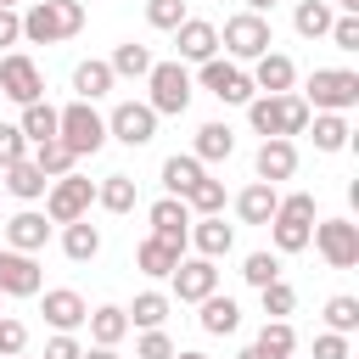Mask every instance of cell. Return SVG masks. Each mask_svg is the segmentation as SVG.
I'll list each match as a JSON object with an SVG mask.
<instances>
[{
	"label": "cell",
	"mask_w": 359,
	"mask_h": 359,
	"mask_svg": "<svg viewBox=\"0 0 359 359\" xmlns=\"http://www.w3.org/2000/svg\"><path fill=\"white\" fill-rule=\"evenodd\" d=\"M353 348H348V337L342 331H320L314 337V359H348Z\"/></svg>",
	"instance_id": "obj_48"
},
{
	"label": "cell",
	"mask_w": 359,
	"mask_h": 359,
	"mask_svg": "<svg viewBox=\"0 0 359 359\" xmlns=\"http://www.w3.org/2000/svg\"><path fill=\"white\" fill-rule=\"evenodd\" d=\"M348 359H353V353H348Z\"/></svg>",
	"instance_id": "obj_58"
},
{
	"label": "cell",
	"mask_w": 359,
	"mask_h": 359,
	"mask_svg": "<svg viewBox=\"0 0 359 359\" xmlns=\"http://www.w3.org/2000/svg\"><path fill=\"white\" fill-rule=\"evenodd\" d=\"M230 151H236V129L230 123H202L196 129V146H191L196 163H230Z\"/></svg>",
	"instance_id": "obj_26"
},
{
	"label": "cell",
	"mask_w": 359,
	"mask_h": 359,
	"mask_svg": "<svg viewBox=\"0 0 359 359\" xmlns=\"http://www.w3.org/2000/svg\"><path fill=\"white\" fill-rule=\"evenodd\" d=\"M79 353H84V348H79L73 331H56V337L45 342V359H79Z\"/></svg>",
	"instance_id": "obj_49"
},
{
	"label": "cell",
	"mask_w": 359,
	"mask_h": 359,
	"mask_svg": "<svg viewBox=\"0 0 359 359\" xmlns=\"http://www.w3.org/2000/svg\"><path fill=\"white\" fill-rule=\"evenodd\" d=\"M303 101H309V112H348V107H359V73L353 67H314L303 84Z\"/></svg>",
	"instance_id": "obj_6"
},
{
	"label": "cell",
	"mask_w": 359,
	"mask_h": 359,
	"mask_svg": "<svg viewBox=\"0 0 359 359\" xmlns=\"http://www.w3.org/2000/svg\"><path fill=\"white\" fill-rule=\"evenodd\" d=\"M11 359H28V353H11Z\"/></svg>",
	"instance_id": "obj_57"
},
{
	"label": "cell",
	"mask_w": 359,
	"mask_h": 359,
	"mask_svg": "<svg viewBox=\"0 0 359 359\" xmlns=\"http://www.w3.org/2000/svg\"><path fill=\"white\" fill-rule=\"evenodd\" d=\"M135 359H174V342H168V331H163V325L140 331V342H135Z\"/></svg>",
	"instance_id": "obj_45"
},
{
	"label": "cell",
	"mask_w": 359,
	"mask_h": 359,
	"mask_svg": "<svg viewBox=\"0 0 359 359\" xmlns=\"http://www.w3.org/2000/svg\"><path fill=\"white\" fill-rule=\"evenodd\" d=\"M247 123H252V135H303L309 129V101L297 95V90H280V95H252L247 101Z\"/></svg>",
	"instance_id": "obj_1"
},
{
	"label": "cell",
	"mask_w": 359,
	"mask_h": 359,
	"mask_svg": "<svg viewBox=\"0 0 359 359\" xmlns=\"http://www.w3.org/2000/svg\"><path fill=\"white\" fill-rule=\"evenodd\" d=\"M168 280H174V297H180V303H202L208 292H219V269H213V258H202V252H196V258H180Z\"/></svg>",
	"instance_id": "obj_14"
},
{
	"label": "cell",
	"mask_w": 359,
	"mask_h": 359,
	"mask_svg": "<svg viewBox=\"0 0 359 359\" xmlns=\"http://www.w3.org/2000/svg\"><path fill=\"white\" fill-rule=\"evenodd\" d=\"M0 6H17V0H0Z\"/></svg>",
	"instance_id": "obj_56"
},
{
	"label": "cell",
	"mask_w": 359,
	"mask_h": 359,
	"mask_svg": "<svg viewBox=\"0 0 359 359\" xmlns=\"http://www.w3.org/2000/svg\"><path fill=\"white\" fill-rule=\"evenodd\" d=\"M185 208H191V219H202V213H224V180H196L191 191H185Z\"/></svg>",
	"instance_id": "obj_38"
},
{
	"label": "cell",
	"mask_w": 359,
	"mask_h": 359,
	"mask_svg": "<svg viewBox=\"0 0 359 359\" xmlns=\"http://www.w3.org/2000/svg\"><path fill=\"white\" fill-rule=\"evenodd\" d=\"M174 359H208V353H196V348H174Z\"/></svg>",
	"instance_id": "obj_54"
},
{
	"label": "cell",
	"mask_w": 359,
	"mask_h": 359,
	"mask_svg": "<svg viewBox=\"0 0 359 359\" xmlns=\"http://www.w3.org/2000/svg\"><path fill=\"white\" fill-rule=\"evenodd\" d=\"M151 135H157V112L146 101H118L107 112V140H118V146H151Z\"/></svg>",
	"instance_id": "obj_11"
},
{
	"label": "cell",
	"mask_w": 359,
	"mask_h": 359,
	"mask_svg": "<svg viewBox=\"0 0 359 359\" xmlns=\"http://www.w3.org/2000/svg\"><path fill=\"white\" fill-rule=\"evenodd\" d=\"M275 202H280L275 185H269V180H252V185L236 196V219H241V224H269V219H275Z\"/></svg>",
	"instance_id": "obj_25"
},
{
	"label": "cell",
	"mask_w": 359,
	"mask_h": 359,
	"mask_svg": "<svg viewBox=\"0 0 359 359\" xmlns=\"http://www.w3.org/2000/svg\"><path fill=\"white\" fill-rule=\"evenodd\" d=\"M17 129H22V140H28V146L56 140V107H50V101H28V107H22V118H17Z\"/></svg>",
	"instance_id": "obj_31"
},
{
	"label": "cell",
	"mask_w": 359,
	"mask_h": 359,
	"mask_svg": "<svg viewBox=\"0 0 359 359\" xmlns=\"http://www.w3.org/2000/svg\"><path fill=\"white\" fill-rule=\"evenodd\" d=\"M28 157H34V168L45 174V180H62V174H73V151L62 146V140H39V146H28Z\"/></svg>",
	"instance_id": "obj_35"
},
{
	"label": "cell",
	"mask_w": 359,
	"mask_h": 359,
	"mask_svg": "<svg viewBox=\"0 0 359 359\" xmlns=\"http://www.w3.org/2000/svg\"><path fill=\"white\" fill-rule=\"evenodd\" d=\"M196 309H202V314H196V325H202L208 337H230V331L241 325V303H236L230 292H208Z\"/></svg>",
	"instance_id": "obj_22"
},
{
	"label": "cell",
	"mask_w": 359,
	"mask_h": 359,
	"mask_svg": "<svg viewBox=\"0 0 359 359\" xmlns=\"http://www.w3.org/2000/svg\"><path fill=\"white\" fill-rule=\"evenodd\" d=\"M264 359H292L297 353V331L286 325V320H264V331H258V342H252Z\"/></svg>",
	"instance_id": "obj_37"
},
{
	"label": "cell",
	"mask_w": 359,
	"mask_h": 359,
	"mask_svg": "<svg viewBox=\"0 0 359 359\" xmlns=\"http://www.w3.org/2000/svg\"><path fill=\"white\" fill-rule=\"evenodd\" d=\"M174 50H180L174 62H208V56H219V28L202 17H185L174 28Z\"/></svg>",
	"instance_id": "obj_17"
},
{
	"label": "cell",
	"mask_w": 359,
	"mask_h": 359,
	"mask_svg": "<svg viewBox=\"0 0 359 359\" xmlns=\"http://www.w3.org/2000/svg\"><path fill=\"white\" fill-rule=\"evenodd\" d=\"M45 241H50V219H45V213L22 208V213L6 219V247H17V252H39Z\"/></svg>",
	"instance_id": "obj_21"
},
{
	"label": "cell",
	"mask_w": 359,
	"mask_h": 359,
	"mask_svg": "<svg viewBox=\"0 0 359 359\" xmlns=\"http://www.w3.org/2000/svg\"><path fill=\"white\" fill-rule=\"evenodd\" d=\"M123 314H129V325L151 331V325H163V320H168V292H140V297H135Z\"/></svg>",
	"instance_id": "obj_39"
},
{
	"label": "cell",
	"mask_w": 359,
	"mask_h": 359,
	"mask_svg": "<svg viewBox=\"0 0 359 359\" xmlns=\"http://www.w3.org/2000/svg\"><path fill=\"white\" fill-rule=\"evenodd\" d=\"M185 247H196L202 258H230V247H236V224H224V213H202V219H191V236H185Z\"/></svg>",
	"instance_id": "obj_15"
},
{
	"label": "cell",
	"mask_w": 359,
	"mask_h": 359,
	"mask_svg": "<svg viewBox=\"0 0 359 359\" xmlns=\"http://www.w3.org/2000/svg\"><path fill=\"white\" fill-rule=\"evenodd\" d=\"M247 79H252V90H258V95H280V90H292V84H297V62H292L286 50H264V56L252 62V73H247Z\"/></svg>",
	"instance_id": "obj_18"
},
{
	"label": "cell",
	"mask_w": 359,
	"mask_h": 359,
	"mask_svg": "<svg viewBox=\"0 0 359 359\" xmlns=\"http://www.w3.org/2000/svg\"><path fill=\"white\" fill-rule=\"evenodd\" d=\"M264 230H269L275 252H303L309 236H314V196H309V191L280 196V202H275V219H269Z\"/></svg>",
	"instance_id": "obj_4"
},
{
	"label": "cell",
	"mask_w": 359,
	"mask_h": 359,
	"mask_svg": "<svg viewBox=\"0 0 359 359\" xmlns=\"http://www.w3.org/2000/svg\"><path fill=\"white\" fill-rule=\"evenodd\" d=\"M331 11H359V0H325Z\"/></svg>",
	"instance_id": "obj_53"
},
{
	"label": "cell",
	"mask_w": 359,
	"mask_h": 359,
	"mask_svg": "<svg viewBox=\"0 0 359 359\" xmlns=\"http://www.w3.org/2000/svg\"><path fill=\"white\" fill-rule=\"evenodd\" d=\"M112 84H118V79H112V67H107L101 56H90V62L73 67V95H79V101H101Z\"/></svg>",
	"instance_id": "obj_27"
},
{
	"label": "cell",
	"mask_w": 359,
	"mask_h": 359,
	"mask_svg": "<svg viewBox=\"0 0 359 359\" xmlns=\"http://www.w3.org/2000/svg\"><path fill=\"white\" fill-rule=\"evenodd\" d=\"M185 17H191V11H185V0H146V22H151V28H163V34H174Z\"/></svg>",
	"instance_id": "obj_43"
},
{
	"label": "cell",
	"mask_w": 359,
	"mask_h": 359,
	"mask_svg": "<svg viewBox=\"0 0 359 359\" xmlns=\"http://www.w3.org/2000/svg\"><path fill=\"white\" fill-rule=\"evenodd\" d=\"M309 241L320 247V258H325L331 269H353V264H359V224H353V219H320Z\"/></svg>",
	"instance_id": "obj_10"
},
{
	"label": "cell",
	"mask_w": 359,
	"mask_h": 359,
	"mask_svg": "<svg viewBox=\"0 0 359 359\" xmlns=\"http://www.w3.org/2000/svg\"><path fill=\"white\" fill-rule=\"evenodd\" d=\"M325 331H359V297H348V292H337V297H325Z\"/></svg>",
	"instance_id": "obj_40"
},
{
	"label": "cell",
	"mask_w": 359,
	"mask_h": 359,
	"mask_svg": "<svg viewBox=\"0 0 359 359\" xmlns=\"http://www.w3.org/2000/svg\"><path fill=\"white\" fill-rule=\"evenodd\" d=\"M236 359H264V353H258V348H252V342H247V348H241V353H236Z\"/></svg>",
	"instance_id": "obj_55"
},
{
	"label": "cell",
	"mask_w": 359,
	"mask_h": 359,
	"mask_svg": "<svg viewBox=\"0 0 359 359\" xmlns=\"http://www.w3.org/2000/svg\"><path fill=\"white\" fill-rule=\"evenodd\" d=\"M191 84H202L213 101H224V107H247L258 90H252V79H247V67L241 62H230V56H208V62H196V79Z\"/></svg>",
	"instance_id": "obj_7"
},
{
	"label": "cell",
	"mask_w": 359,
	"mask_h": 359,
	"mask_svg": "<svg viewBox=\"0 0 359 359\" xmlns=\"http://www.w3.org/2000/svg\"><path fill=\"white\" fill-rule=\"evenodd\" d=\"M84 28V0H34L22 11V39L28 45H56Z\"/></svg>",
	"instance_id": "obj_2"
},
{
	"label": "cell",
	"mask_w": 359,
	"mask_h": 359,
	"mask_svg": "<svg viewBox=\"0 0 359 359\" xmlns=\"http://www.w3.org/2000/svg\"><path fill=\"white\" fill-rule=\"evenodd\" d=\"M62 252H67L73 264H90V258L101 252V230L90 224V213L73 219V224H62Z\"/></svg>",
	"instance_id": "obj_29"
},
{
	"label": "cell",
	"mask_w": 359,
	"mask_h": 359,
	"mask_svg": "<svg viewBox=\"0 0 359 359\" xmlns=\"http://www.w3.org/2000/svg\"><path fill=\"white\" fill-rule=\"evenodd\" d=\"M79 359H118V348H101V342H95V348H84Z\"/></svg>",
	"instance_id": "obj_51"
},
{
	"label": "cell",
	"mask_w": 359,
	"mask_h": 359,
	"mask_svg": "<svg viewBox=\"0 0 359 359\" xmlns=\"http://www.w3.org/2000/svg\"><path fill=\"white\" fill-rule=\"evenodd\" d=\"M337 50H359V11H342V17H331V34H325Z\"/></svg>",
	"instance_id": "obj_44"
},
{
	"label": "cell",
	"mask_w": 359,
	"mask_h": 359,
	"mask_svg": "<svg viewBox=\"0 0 359 359\" xmlns=\"http://www.w3.org/2000/svg\"><path fill=\"white\" fill-rule=\"evenodd\" d=\"M95 202H101L107 213H135L140 191H135V180H129V174H107V180L95 185Z\"/></svg>",
	"instance_id": "obj_33"
},
{
	"label": "cell",
	"mask_w": 359,
	"mask_h": 359,
	"mask_svg": "<svg viewBox=\"0 0 359 359\" xmlns=\"http://www.w3.org/2000/svg\"><path fill=\"white\" fill-rule=\"evenodd\" d=\"M247 11H258V17H264V11H275V0H247Z\"/></svg>",
	"instance_id": "obj_52"
},
{
	"label": "cell",
	"mask_w": 359,
	"mask_h": 359,
	"mask_svg": "<svg viewBox=\"0 0 359 359\" xmlns=\"http://www.w3.org/2000/svg\"><path fill=\"white\" fill-rule=\"evenodd\" d=\"M331 17H337V11H331L325 0H297V11H292V28H297L303 39H325V34H331Z\"/></svg>",
	"instance_id": "obj_36"
},
{
	"label": "cell",
	"mask_w": 359,
	"mask_h": 359,
	"mask_svg": "<svg viewBox=\"0 0 359 359\" xmlns=\"http://www.w3.org/2000/svg\"><path fill=\"white\" fill-rule=\"evenodd\" d=\"M241 280H247V286H269V280H280V252H247Z\"/></svg>",
	"instance_id": "obj_41"
},
{
	"label": "cell",
	"mask_w": 359,
	"mask_h": 359,
	"mask_svg": "<svg viewBox=\"0 0 359 359\" xmlns=\"http://www.w3.org/2000/svg\"><path fill=\"white\" fill-rule=\"evenodd\" d=\"M252 168H258V180H292L297 174V146L286 140V135H269L264 146H258V157H252Z\"/></svg>",
	"instance_id": "obj_20"
},
{
	"label": "cell",
	"mask_w": 359,
	"mask_h": 359,
	"mask_svg": "<svg viewBox=\"0 0 359 359\" xmlns=\"http://www.w3.org/2000/svg\"><path fill=\"white\" fill-rule=\"evenodd\" d=\"M146 219H151V236L185 247V236H191V208H185V196H157V202L146 208Z\"/></svg>",
	"instance_id": "obj_19"
},
{
	"label": "cell",
	"mask_w": 359,
	"mask_h": 359,
	"mask_svg": "<svg viewBox=\"0 0 359 359\" xmlns=\"http://www.w3.org/2000/svg\"><path fill=\"white\" fill-rule=\"evenodd\" d=\"M0 95H11L17 107L45 101V73L34 67V56H22V50H6L0 56Z\"/></svg>",
	"instance_id": "obj_12"
},
{
	"label": "cell",
	"mask_w": 359,
	"mask_h": 359,
	"mask_svg": "<svg viewBox=\"0 0 359 359\" xmlns=\"http://www.w3.org/2000/svg\"><path fill=\"white\" fill-rule=\"evenodd\" d=\"M84 325H90V342H101V348H118L135 325H129V314L118 309V303H95L90 314H84Z\"/></svg>",
	"instance_id": "obj_24"
},
{
	"label": "cell",
	"mask_w": 359,
	"mask_h": 359,
	"mask_svg": "<svg viewBox=\"0 0 359 359\" xmlns=\"http://www.w3.org/2000/svg\"><path fill=\"white\" fill-rule=\"evenodd\" d=\"M0 174H6V191H11L17 202H39L45 185H50V180L34 168V157H22V163H11V168H0Z\"/></svg>",
	"instance_id": "obj_30"
},
{
	"label": "cell",
	"mask_w": 359,
	"mask_h": 359,
	"mask_svg": "<svg viewBox=\"0 0 359 359\" xmlns=\"http://www.w3.org/2000/svg\"><path fill=\"white\" fill-rule=\"evenodd\" d=\"M185 258V247H174V241H163V236H146L140 247H135V269L140 275H151V280H163V275H174V264Z\"/></svg>",
	"instance_id": "obj_23"
},
{
	"label": "cell",
	"mask_w": 359,
	"mask_h": 359,
	"mask_svg": "<svg viewBox=\"0 0 359 359\" xmlns=\"http://www.w3.org/2000/svg\"><path fill=\"white\" fill-rule=\"evenodd\" d=\"M146 107L157 112V118H180L185 107H191V95H196V84H191V73H185V62H151V73H146Z\"/></svg>",
	"instance_id": "obj_5"
},
{
	"label": "cell",
	"mask_w": 359,
	"mask_h": 359,
	"mask_svg": "<svg viewBox=\"0 0 359 359\" xmlns=\"http://www.w3.org/2000/svg\"><path fill=\"white\" fill-rule=\"evenodd\" d=\"M258 297H264V320H286V314L297 309V292H292L286 280H269V286H258Z\"/></svg>",
	"instance_id": "obj_42"
},
{
	"label": "cell",
	"mask_w": 359,
	"mask_h": 359,
	"mask_svg": "<svg viewBox=\"0 0 359 359\" xmlns=\"http://www.w3.org/2000/svg\"><path fill=\"white\" fill-rule=\"evenodd\" d=\"M219 45L230 50V62H258V56L275 45V34H269V17H258V11H236V17H224V34H219Z\"/></svg>",
	"instance_id": "obj_8"
},
{
	"label": "cell",
	"mask_w": 359,
	"mask_h": 359,
	"mask_svg": "<svg viewBox=\"0 0 359 359\" xmlns=\"http://www.w3.org/2000/svg\"><path fill=\"white\" fill-rule=\"evenodd\" d=\"M39 314H45V325H50V331H79V325H84V314H90V303H84L73 286H50V292L39 297Z\"/></svg>",
	"instance_id": "obj_16"
},
{
	"label": "cell",
	"mask_w": 359,
	"mask_h": 359,
	"mask_svg": "<svg viewBox=\"0 0 359 359\" xmlns=\"http://www.w3.org/2000/svg\"><path fill=\"white\" fill-rule=\"evenodd\" d=\"M202 174H208V168H202L191 151H174V157L163 163V191H168V196H185V191H191Z\"/></svg>",
	"instance_id": "obj_32"
},
{
	"label": "cell",
	"mask_w": 359,
	"mask_h": 359,
	"mask_svg": "<svg viewBox=\"0 0 359 359\" xmlns=\"http://www.w3.org/2000/svg\"><path fill=\"white\" fill-rule=\"evenodd\" d=\"M309 129H314V151H348V140H353L342 112H309Z\"/></svg>",
	"instance_id": "obj_28"
},
{
	"label": "cell",
	"mask_w": 359,
	"mask_h": 359,
	"mask_svg": "<svg viewBox=\"0 0 359 359\" xmlns=\"http://www.w3.org/2000/svg\"><path fill=\"white\" fill-rule=\"evenodd\" d=\"M17 39H22V11L0 6V45H17Z\"/></svg>",
	"instance_id": "obj_50"
},
{
	"label": "cell",
	"mask_w": 359,
	"mask_h": 359,
	"mask_svg": "<svg viewBox=\"0 0 359 359\" xmlns=\"http://www.w3.org/2000/svg\"><path fill=\"white\" fill-rule=\"evenodd\" d=\"M28 348V325L17 320V314H0V359H11V353H22Z\"/></svg>",
	"instance_id": "obj_46"
},
{
	"label": "cell",
	"mask_w": 359,
	"mask_h": 359,
	"mask_svg": "<svg viewBox=\"0 0 359 359\" xmlns=\"http://www.w3.org/2000/svg\"><path fill=\"white\" fill-rule=\"evenodd\" d=\"M107 67H112V79H146V73H151V50L135 45V39H123V45L107 56Z\"/></svg>",
	"instance_id": "obj_34"
},
{
	"label": "cell",
	"mask_w": 359,
	"mask_h": 359,
	"mask_svg": "<svg viewBox=\"0 0 359 359\" xmlns=\"http://www.w3.org/2000/svg\"><path fill=\"white\" fill-rule=\"evenodd\" d=\"M56 140L73 151V157H95L101 146H107V118L95 112V101H67V107H56Z\"/></svg>",
	"instance_id": "obj_3"
},
{
	"label": "cell",
	"mask_w": 359,
	"mask_h": 359,
	"mask_svg": "<svg viewBox=\"0 0 359 359\" xmlns=\"http://www.w3.org/2000/svg\"><path fill=\"white\" fill-rule=\"evenodd\" d=\"M22 157H28L22 129H17V123H0V168H11V163H22Z\"/></svg>",
	"instance_id": "obj_47"
},
{
	"label": "cell",
	"mask_w": 359,
	"mask_h": 359,
	"mask_svg": "<svg viewBox=\"0 0 359 359\" xmlns=\"http://www.w3.org/2000/svg\"><path fill=\"white\" fill-rule=\"evenodd\" d=\"M39 286H45V269L34 264V252L0 247V297H39Z\"/></svg>",
	"instance_id": "obj_13"
},
{
	"label": "cell",
	"mask_w": 359,
	"mask_h": 359,
	"mask_svg": "<svg viewBox=\"0 0 359 359\" xmlns=\"http://www.w3.org/2000/svg\"><path fill=\"white\" fill-rule=\"evenodd\" d=\"M90 202H95V180H84V174H62V180L45 185V219H50V224L84 219Z\"/></svg>",
	"instance_id": "obj_9"
}]
</instances>
